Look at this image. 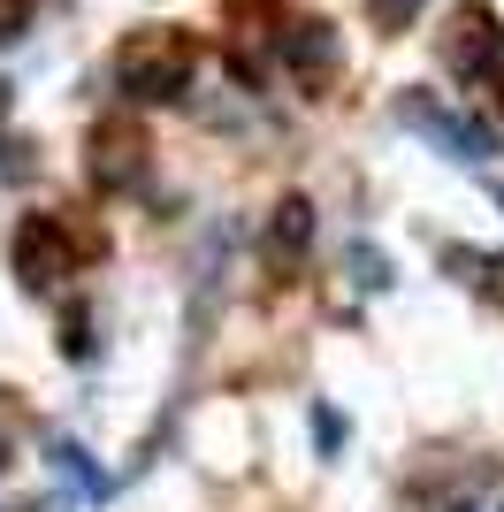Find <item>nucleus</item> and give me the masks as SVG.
<instances>
[{"instance_id":"obj_1","label":"nucleus","mask_w":504,"mask_h":512,"mask_svg":"<svg viewBox=\"0 0 504 512\" xmlns=\"http://www.w3.org/2000/svg\"><path fill=\"white\" fill-rule=\"evenodd\" d=\"M191 77H199V39H191L184 23H146L115 54V85L130 100H184Z\"/></svg>"},{"instance_id":"obj_2","label":"nucleus","mask_w":504,"mask_h":512,"mask_svg":"<svg viewBox=\"0 0 504 512\" xmlns=\"http://www.w3.org/2000/svg\"><path fill=\"white\" fill-rule=\"evenodd\" d=\"M398 123H405V130H420L428 146L459 153V161H489V153H497L489 123H474V115H459V107H436L428 92H405V100H398Z\"/></svg>"},{"instance_id":"obj_3","label":"nucleus","mask_w":504,"mask_h":512,"mask_svg":"<svg viewBox=\"0 0 504 512\" xmlns=\"http://www.w3.org/2000/svg\"><path fill=\"white\" fill-rule=\"evenodd\" d=\"M69 268H77V237H69L62 214H23L16 222V276L31 283V291H46V283H62Z\"/></svg>"},{"instance_id":"obj_4","label":"nucleus","mask_w":504,"mask_h":512,"mask_svg":"<svg viewBox=\"0 0 504 512\" xmlns=\"http://www.w3.org/2000/svg\"><path fill=\"white\" fill-rule=\"evenodd\" d=\"M138 169H146L138 123H130V115H100V123H92V184H100V192H130Z\"/></svg>"},{"instance_id":"obj_5","label":"nucleus","mask_w":504,"mask_h":512,"mask_svg":"<svg viewBox=\"0 0 504 512\" xmlns=\"http://www.w3.org/2000/svg\"><path fill=\"white\" fill-rule=\"evenodd\" d=\"M283 54H291L298 85H329L336 77V23H298L291 39H283Z\"/></svg>"},{"instance_id":"obj_6","label":"nucleus","mask_w":504,"mask_h":512,"mask_svg":"<svg viewBox=\"0 0 504 512\" xmlns=\"http://www.w3.org/2000/svg\"><path fill=\"white\" fill-rule=\"evenodd\" d=\"M306 245H314V199L283 192L275 214H268V253L275 260H306Z\"/></svg>"},{"instance_id":"obj_7","label":"nucleus","mask_w":504,"mask_h":512,"mask_svg":"<svg viewBox=\"0 0 504 512\" xmlns=\"http://www.w3.org/2000/svg\"><path fill=\"white\" fill-rule=\"evenodd\" d=\"M443 260H451V268H474V283H482L489 299H504V260H489V253H466V245H443Z\"/></svg>"},{"instance_id":"obj_8","label":"nucleus","mask_w":504,"mask_h":512,"mask_svg":"<svg viewBox=\"0 0 504 512\" xmlns=\"http://www.w3.org/2000/svg\"><path fill=\"white\" fill-rule=\"evenodd\" d=\"M413 16H420V0H375V23H382V31H405Z\"/></svg>"},{"instance_id":"obj_9","label":"nucleus","mask_w":504,"mask_h":512,"mask_svg":"<svg viewBox=\"0 0 504 512\" xmlns=\"http://www.w3.org/2000/svg\"><path fill=\"white\" fill-rule=\"evenodd\" d=\"M352 268H359V283H390V260H375V253H367V245H359V253H352Z\"/></svg>"}]
</instances>
